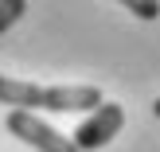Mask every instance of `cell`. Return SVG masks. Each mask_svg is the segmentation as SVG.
Masks as SVG:
<instances>
[{"label": "cell", "instance_id": "3957f363", "mask_svg": "<svg viewBox=\"0 0 160 152\" xmlns=\"http://www.w3.org/2000/svg\"><path fill=\"white\" fill-rule=\"evenodd\" d=\"M8 133L20 137L23 145L39 148V152H78L70 145V137H62L59 129H51L47 121H39L35 113H23V109H12L8 113Z\"/></svg>", "mask_w": 160, "mask_h": 152}, {"label": "cell", "instance_id": "277c9868", "mask_svg": "<svg viewBox=\"0 0 160 152\" xmlns=\"http://www.w3.org/2000/svg\"><path fill=\"white\" fill-rule=\"evenodd\" d=\"M23 12H28V0H0V35H4Z\"/></svg>", "mask_w": 160, "mask_h": 152}, {"label": "cell", "instance_id": "5b68a950", "mask_svg": "<svg viewBox=\"0 0 160 152\" xmlns=\"http://www.w3.org/2000/svg\"><path fill=\"white\" fill-rule=\"evenodd\" d=\"M121 8H129L137 20H160V0H117Z\"/></svg>", "mask_w": 160, "mask_h": 152}, {"label": "cell", "instance_id": "6da1fadb", "mask_svg": "<svg viewBox=\"0 0 160 152\" xmlns=\"http://www.w3.org/2000/svg\"><path fill=\"white\" fill-rule=\"evenodd\" d=\"M0 101L12 109H47V113H70V109H98L102 90L98 86H35V82H16L0 74Z\"/></svg>", "mask_w": 160, "mask_h": 152}, {"label": "cell", "instance_id": "8992f818", "mask_svg": "<svg viewBox=\"0 0 160 152\" xmlns=\"http://www.w3.org/2000/svg\"><path fill=\"white\" fill-rule=\"evenodd\" d=\"M152 113H156V117H160V98H156V101H152Z\"/></svg>", "mask_w": 160, "mask_h": 152}, {"label": "cell", "instance_id": "7a4b0ae2", "mask_svg": "<svg viewBox=\"0 0 160 152\" xmlns=\"http://www.w3.org/2000/svg\"><path fill=\"white\" fill-rule=\"evenodd\" d=\"M121 129H125V105H117V101H102V105L74 129L70 145H74L78 152H98V148H106Z\"/></svg>", "mask_w": 160, "mask_h": 152}]
</instances>
